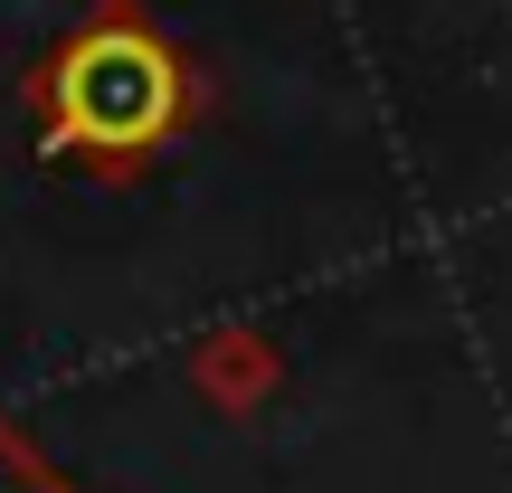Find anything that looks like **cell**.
Masks as SVG:
<instances>
[{
    "instance_id": "6da1fadb",
    "label": "cell",
    "mask_w": 512,
    "mask_h": 493,
    "mask_svg": "<svg viewBox=\"0 0 512 493\" xmlns=\"http://www.w3.org/2000/svg\"><path fill=\"white\" fill-rule=\"evenodd\" d=\"M190 124V67L143 19H95L48 67V143L95 162H143Z\"/></svg>"
},
{
    "instance_id": "7a4b0ae2",
    "label": "cell",
    "mask_w": 512,
    "mask_h": 493,
    "mask_svg": "<svg viewBox=\"0 0 512 493\" xmlns=\"http://www.w3.org/2000/svg\"><path fill=\"white\" fill-rule=\"evenodd\" d=\"M0 493H57V484H48V475H38V465H29V456H19V446H10V437H0Z\"/></svg>"
}]
</instances>
